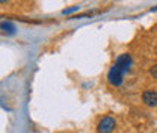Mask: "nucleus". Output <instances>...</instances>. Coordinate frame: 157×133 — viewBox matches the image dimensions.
<instances>
[{"label":"nucleus","mask_w":157,"mask_h":133,"mask_svg":"<svg viewBox=\"0 0 157 133\" xmlns=\"http://www.w3.org/2000/svg\"><path fill=\"white\" fill-rule=\"evenodd\" d=\"M124 70L122 68H119L117 64L109 70V73H107V82L112 85V86H119L121 83H122V79H124Z\"/></svg>","instance_id":"1"},{"label":"nucleus","mask_w":157,"mask_h":133,"mask_svg":"<svg viewBox=\"0 0 157 133\" xmlns=\"http://www.w3.org/2000/svg\"><path fill=\"white\" fill-rule=\"evenodd\" d=\"M115 126H117V121H115L113 116H110V115L103 116L97 126V132L98 133H112L113 129H115Z\"/></svg>","instance_id":"2"},{"label":"nucleus","mask_w":157,"mask_h":133,"mask_svg":"<svg viewBox=\"0 0 157 133\" xmlns=\"http://www.w3.org/2000/svg\"><path fill=\"white\" fill-rule=\"evenodd\" d=\"M142 101H144L148 108H156L157 106V92L154 89H147V91H144Z\"/></svg>","instance_id":"3"},{"label":"nucleus","mask_w":157,"mask_h":133,"mask_svg":"<svg viewBox=\"0 0 157 133\" xmlns=\"http://www.w3.org/2000/svg\"><path fill=\"white\" fill-rule=\"evenodd\" d=\"M115 64H117L119 68H122L124 71H128L130 67H132V56H130L128 53H122V55H119V56L117 57Z\"/></svg>","instance_id":"4"},{"label":"nucleus","mask_w":157,"mask_h":133,"mask_svg":"<svg viewBox=\"0 0 157 133\" xmlns=\"http://www.w3.org/2000/svg\"><path fill=\"white\" fill-rule=\"evenodd\" d=\"M2 32L6 33V35H12L15 32V26L12 23H9V21H3L2 23Z\"/></svg>","instance_id":"5"},{"label":"nucleus","mask_w":157,"mask_h":133,"mask_svg":"<svg viewBox=\"0 0 157 133\" xmlns=\"http://www.w3.org/2000/svg\"><path fill=\"white\" fill-rule=\"evenodd\" d=\"M150 74L154 77V79H157V64L156 65H153V67L150 68Z\"/></svg>","instance_id":"6"},{"label":"nucleus","mask_w":157,"mask_h":133,"mask_svg":"<svg viewBox=\"0 0 157 133\" xmlns=\"http://www.w3.org/2000/svg\"><path fill=\"white\" fill-rule=\"evenodd\" d=\"M0 2H2V3H6V2H8V0H0Z\"/></svg>","instance_id":"7"},{"label":"nucleus","mask_w":157,"mask_h":133,"mask_svg":"<svg viewBox=\"0 0 157 133\" xmlns=\"http://www.w3.org/2000/svg\"><path fill=\"white\" fill-rule=\"evenodd\" d=\"M151 11H157V6H156V8H153V9H151Z\"/></svg>","instance_id":"8"}]
</instances>
